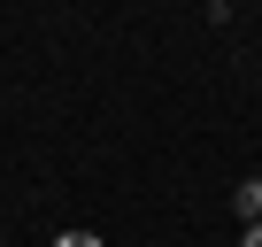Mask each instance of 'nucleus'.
Segmentation results:
<instances>
[{"mask_svg": "<svg viewBox=\"0 0 262 247\" xmlns=\"http://www.w3.org/2000/svg\"><path fill=\"white\" fill-rule=\"evenodd\" d=\"M231 201H239V216H247V224H262V178H247Z\"/></svg>", "mask_w": 262, "mask_h": 247, "instance_id": "obj_1", "label": "nucleus"}, {"mask_svg": "<svg viewBox=\"0 0 262 247\" xmlns=\"http://www.w3.org/2000/svg\"><path fill=\"white\" fill-rule=\"evenodd\" d=\"M54 247H100V239H93V232H62Z\"/></svg>", "mask_w": 262, "mask_h": 247, "instance_id": "obj_2", "label": "nucleus"}, {"mask_svg": "<svg viewBox=\"0 0 262 247\" xmlns=\"http://www.w3.org/2000/svg\"><path fill=\"white\" fill-rule=\"evenodd\" d=\"M239 247H262V224H247V239H239Z\"/></svg>", "mask_w": 262, "mask_h": 247, "instance_id": "obj_3", "label": "nucleus"}]
</instances>
